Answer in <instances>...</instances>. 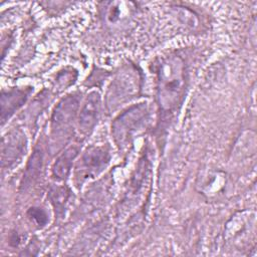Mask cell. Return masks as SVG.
I'll use <instances>...</instances> for the list:
<instances>
[{
	"mask_svg": "<svg viewBox=\"0 0 257 257\" xmlns=\"http://www.w3.org/2000/svg\"><path fill=\"white\" fill-rule=\"evenodd\" d=\"M26 152V137L15 130L7 134L2 140V167H10L18 162Z\"/></svg>",
	"mask_w": 257,
	"mask_h": 257,
	"instance_id": "obj_5",
	"label": "cell"
},
{
	"mask_svg": "<svg viewBox=\"0 0 257 257\" xmlns=\"http://www.w3.org/2000/svg\"><path fill=\"white\" fill-rule=\"evenodd\" d=\"M31 88H13L2 91L1 95V119L4 122L15 110H17L26 101Z\"/></svg>",
	"mask_w": 257,
	"mask_h": 257,
	"instance_id": "obj_7",
	"label": "cell"
},
{
	"mask_svg": "<svg viewBox=\"0 0 257 257\" xmlns=\"http://www.w3.org/2000/svg\"><path fill=\"white\" fill-rule=\"evenodd\" d=\"M149 118L150 108L146 102L135 104L118 114L111 124V134L117 147L126 148L135 135L147 125Z\"/></svg>",
	"mask_w": 257,
	"mask_h": 257,
	"instance_id": "obj_2",
	"label": "cell"
},
{
	"mask_svg": "<svg viewBox=\"0 0 257 257\" xmlns=\"http://www.w3.org/2000/svg\"><path fill=\"white\" fill-rule=\"evenodd\" d=\"M27 215L30 219H32L33 221H35V223L39 226H44L47 224L48 222V216L46 214V212L39 207H31L28 212Z\"/></svg>",
	"mask_w": 257,
	"mask_h": 257,
	"instance_id": "obj_11",
	"label": "cell"
},
{
	"mask_svg": "<svg viewBox=\"0 0 257 257\" xmlns=\"http://www.w3.org/2000/svg\"><path fill=\"white\" fill-rule=\"evenodd\" d=\"M101 107V98L97 91L87 94L78 115V127L81 134H89L97 122Z\"/></svg>",
	"mask_w": 257,
	"mask_h": 257,
	"instance_id": "obj_6",
	"label": "cell"
},
{
	"mask_svg": "<svg viewBox=\"0 0 257 257\" xmlns=\"http://www.w3.org/2000/svg\"><path fill=\"white\" fill-rule=\"evenodd\" d=\"M156 98L160 111L171 114L181 104L187 85V70L183 58L170 54L157 65Z\"/></svg>",
	"mask_w": 257,
	"mask_h": 257,
	"instance_id": "obj_1",
	"label": "cell"
},
{
	"mask_svg": "<svg viewBox=\"0 0 257 257\" xmlns=\"http://www.w3.org/2000/svg\"><path fill=\"white\" fill-rule=\"evenodd\" d=\"M79 106V94L71 93L63 97L54 107L51 115L53 134H66L71 126Z\"/></svg>",
	"mask_w": 257,
	"mask_h": 257,
	"instance_id": "obj_4",
	"label": "cell"
},
{
	"mask_svg": "<svg viewBox=\"0 0 257 257\" xmlns=\"http://www.w3.org/2000/svg\"><path fill=\"white\" fill-rule=\"evenodd\" d=\"M110 155L104 146L88 148L75 167V178L80 183L99 174L109 163Z\"/></svg>",
	"mask_w": 257,
	"mask_h": 257,
	"instance_id": "obj_3",
	"label": "cell"
},
{
	"mask_svg": "<svg viewBox=\"0 0 257 257\" xmlns=\"http://www.w3.org/2000/svg\"><path fill=\"white\" fill-rule=\"evenodd\" d=\"M79 149L76 146L70 147L65 150L55 161L52 166V177L56 180L65 179L72 167L73 161L78 154Z\"/></svg>",
	"mask_w": 257,
	"mask_h": 257,
	"instance_id": "obj_8",
	"label": "cell"
},
{
	"mask_svg": "<svg viewBox=\"0 0 257 257\" xmlns=\"http://www.w3.org/2000/svg\"><path fill=\"white\" fill-rule=\"evenodd\" d=\"M69 197V190L66 187H54L49 192V199L55 211L59 214L63 212L66 201Z\"/></svg>",
	"mask_w": 257,
	"mask_h": 257,
	"instance_id": "obj_10",
	"label": "cell"
},
{
	"mask_svg": "<svg viewBox=\"0 0 257 257\" xmlns=\"http://www.w3.org/2000/svg\"><path fill=\"white\" fill-rule=\"evenodd\" d=\"M42 163H43V158H42L41 151L35 150L26 167L25 175L23 178V182H24L23 186L25 187L30 186L34 183V181L37 180L42 168Z\"/></svg>",
	"mask_w": 257,
	"mask_h": 257,
	"instance_id": "obj_9",
	"label": "cell"
}]
</instances>
